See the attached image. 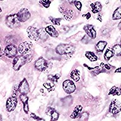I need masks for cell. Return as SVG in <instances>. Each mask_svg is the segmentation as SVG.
I'll return each instance as SVG.
<instances>
[{"label": "cell", "instance_id": "1", "mask_svg": "<svg viewBox=\"0 0 121 121\" xmlns=\"http://www.w3.org/2000/svg\"><path fill=\"white\" fill-rule=\"evenodd\" d=\"M56 52L57 54L61 56H71L75 52V47L70 44L61 43L57 45L56 47Z\"/></svg>", "mask_w": 121, "mask_h": 121}, {"label": "cell", "instance_id": "2", "mask_svg": "<svg viewBox=\"0 0 121 121\" xmlns=\"http://www.w3.org/2000/svg\"><path fill=\"white\" fill-rule=\"evenodd\" d=\"M26 60L29 61L28 57L24 56H19L16 57L13 61V69L17 71L22 67L24 64L26 63Z\"/></svg>", "mask_w": 121, "mask_h": 121}, {"label": "cell", "instance_id": "3", "mask_svg": "<svg viewBox=\"0 0 121 121\" xmlns=\"http://www.w3.org/2000/svg\"><path fill=\"white\" fill-rule=\"evenodd\" d=\"M20 21H19L17 15H8L6 18V23L8 26L11 28H17L20 25Z\"/></svg>", "mask_w": 121, "mask_h": 121}, {"label": "cell", "instance_id": "4", "mask_svg": "<svg viewBox=\"0 0 121 121\" xmlns=\"http://www.w3.org/2000/svg\"><path fill=\"white\" fill-rule=\"evenodd\" d=\"M35 67L40 71H44L49 67V62L42 57H40L35 62Z\"/></svg>", "mask_w": 121, "mask_h": 121}, {"label": "cell", "instance_id": "5", "mask_svg": "<svg viewBox=\"0 0 121 121\" xmlns=\"http://www.w3.org/2000/svg\"><path fill=\"white\" fill-rule=\"evenodd\" d=\"M17 15L19 21L20 22H26L31 17V14H30L28 9H26V8H23V9H22L21 10H20L17 14Z\"/></svg>", "mask_w": 121, "mask_h": 121}, {"label": "cell", "instance_id": "6", "mask_svg": "<svg viewBox=\"0 0 121 121\" xmlns=\"http://www.w3.org/2000/svg\"><path fill=\"white\" fill-rule=\"evenodd\" d=\"M62 86H63V89L65 91V92L68 94L73 93L76 90V86L74 83L69 79H67L66 81H64L63 82Z\"/></svg>", "mask_w": 121, "mask_h": 121}, {"label": "cell", "instance_id": "7", "mask_svg": "<svg viewBox=\"0 0 121 121\" xmlns=\"http://www.w3.org/2000/svg\"><path fill=\"white\" fill-rule=\"evenodd\" d=\"M109 111L113 114H117L121 111V103L117 100H113L110 105Z\"/></svg>", "mask_w": 121, "mask_h": 121}, {"label": "cell", "instance_id": "8", "mask_svg": "<svg viewBox=\"0 0 121 121\" xmlns=\"http://www.w3.org/2000/svg\"><path fill=\"white\" fill-rule=\"evenodd\" d=\"M32 43L30 42H25L19 45L18 52L21 54H25L29 52L32 48Z\"/></svg>", "mask_w": 121, "mask_h": 121}, {"label": "cell", "instance_id": "9", "mask_svg": "<svg viewBox=\"0 0 121 121\" xmlns=\"http://www.w3.org/2000/svg\"><path fill=\"white\" fill-rule=\"evenodd\" d=\"M27 33H28V37L30 39L38 41L39 39V30L37 28H35L34 26H29L27 28Z\"/></svg>", "mask_w": 121, "mask_h": 121}, {"label": "cell", "instance_id": "10", "mask_svg": "<svg viewBox=\"0 0 121 121\" xmlns=\"http://www.w3.org/2000/svg\"><path fill=\"white\" fill-rule=\"evenodd\" d=\"M17 98L16 96H12L9 97L6 102V109L9 112L13 111L15 109L17 105Z\"/></svg>", "mask_w": 121, "mask_h": 121}, {"label": "cell", "instance_id": "11", "mask_svg": "<svg viewBox=\"0 0 121 121\" xmlns=\"http://www.w3.org/2000/svg\"><path fill=\"white\" fill-rule=\"evenodd\" d=\"M4 53L8 57H14L17 54V49L14 45H8L5 47Z\"/></svg>", "mask_w": 121, "mask_h": 121}, {"label": "cell", "instance_id": "12", "mask_svg": "<svg viewBox=\"0 0 121 121\" xmlns=\"http://www.w3.org/2000/svg\"><path fill=\"white\" fill-rule=\"evenodd\" d=\"M18 91L23 94H27L30 92V87L26 79H23L21 81L18 86Z\"/></svg>", "mask_w": 121, "mask_h": 121}, {"label": "cell", "instance_id": "13", "mask_svg": "<svg viewBox=\"0 0 121 121\" xmlns=\"http://www.w3.org/2000/svg\"><path fill=\"white\" fill-rule=\"evenodd\" d=\"M84 30L89 37L94 39L96 36V32L91 25H86L84 26Z\"/></svg>", "mask_w": 121, "mask_h": 121}, {"label": "cell", "instance_id": "14", "mask_svg": "<svg viewBox=\"0 0 121 121\" xmlns=\"http://www.w3.org/2000/svg\"><path fill=\"white\" fill-rule=\"evenodd\" d=\"M20 98L21 101H22V102L23 104V109H24L25 112L26 113H28V111H29V107H28V97L26 96V94L21 93L20 96Z\"/></svg>", "mask_w": 121, "mask_h": 121}, {"label": "cell", "instance_id": "15", "mask_svg": "<svg viewBox=\"0 0 121 121\" xmlns=\"http://www.w3.org/2000/svg\"><path fill=\"white\" fill-rule=\"evenodd\" d=\"M46 114L51 116L52 121H56L58 119L59 113L52 108H47V109L46 110Z\"/></svg>", "mask_w": 121, "mask_h": 121}, {"label": "cell", "instance_id": "16", "mask_svg": "<svg viewBox=\"0 0 121 121\" xmlns=\"http://www.w3.org/2000/svg\"><path fill=\"white\" fill-rule=\"evenodd\" d=\"M45 30L47 32V34H49V35H51V37H58V32H57L56 28L52 25H49V26H47Z\"/></svg>", "mask_w": 121, "mask_h": 121}, {"label": "cell", "instance_id": "17", "mask_svg": "<svg viewBox=\"0 0 121 121\" xmlns=\"http://www.w3.org/2000/svg\"><path fill=\"white\" fill-rule=\"evenodd\" d=\"M91 7L92 9V12L93 13H96L100 12L102 10V4L100 2H95V3L91 4Z\"/></svg>", "mask_w": 121, "mask_h": 121}, {"label": "cell", "instance_id": "18", "mask_svg": "<svg viewBox=\"0 0 121 121\" xmlns=\"http://www.w3.org/2000/svg\"><path fill=\"white\" fill-rule=\"evenodd\" d=\"M74 17V11L71 9H66L64 11V18L66 20H71Z\"/></svg>", "mask_w": 121, "mask_h": 121}, {"label": "cell", "instance_id": "19", "mask_svg": "<svg viewBox=\"0 0 121 121\" xmlns=\"http://www.w3.org/2000/svg\"><path fill=\"white\" fill-rule=\"evenodd\" d=\"M82 106L81 105H77L74 108V109L73 112L72 113V114L71 115V117L73 118V119H75L78 116H79L80 115V113H81V111L82 110Z\"/></svg>", "mask_w": 121, "mask_h": 121}, {"label": "cell", "instance_id": "20", "mask_svg": "<svg viewBox=\"0 0 121 121\" xmlns=\"http://www.w3.org/2000/svg\"><path fill=\"white\" fill-rule=\"evenodd\" d=\"M107 44V42L106 41H99L96 45V50L98 52H102L106 47Z\"/></svg>", "mask_w": 121, "mask_h": 121}, {"label": "cell", "instance_id": "21", "mask_svg": "<svg viewBox=\"0 0 121 121\" xmlns=\"http://www.w3.org/2000/svg\"><path fill=\"white\" fill-rule=\"evenodd\" d=\"M108 94L112 95H121V88H119L116 86L112 87L110 90Z\"/></svg>", "mask_w": 121, "mask_h": 121}, {"label": "cell", "instance_id": "22", "mask_svg": "<svg viewBox=\"0 0 121 121\" xmlns=\"http://www.w3.org/2000/svg\"><path fill=\"white\" fill-rule=\"evenodd\" d=\"M112 51H113V54L117 56H121V45L119 44H116L112 48Z\"/></svg>", "mask_w": 121, "mask_h": 121}, {"label": "cell", "instance_id": "23", "mask_svg": "<svg viewBox=\"0 0 121 121\" xmlns=\"http://www.w3.org/2000/svg\"><path fill=\"white\" fill-rule=\"evenodd\" d=\"M112 19L113 20H119V19H121V6L117 8V9L115 10V11L113 12Z\"/></svg>", "mask_w": 121, "mask_h": 121}, {"label": "cell", "instance_id": "24", "mask_svg": "<svg viewBox=\"0 0 121 121\" xmlns=\"http://www.w3.org/2000/svg\"><path fill=\"white\" fill-rule=\"evenodd\" d=\"M47 32L44 29H40L39 30V39L42 40H45L48 37Z\"/></svg>", "mask_w": 121, "mask_h": 121}, {"label": "cell", "instance_id": "25", "mask_svg": "<svg viewBox=\"0 0 121 121\" xmlns=\"http://www.w3.org/2000/svg\"><path fill=\"white\" fill-rule=\"evenodd\" d=\"M71 78L73 79L74 81H78L80 79V76H79V72L78 70H73L71 73Z\"/></svg>", "mask_w": 121, "mask_h": 121}, {"label": "cell", "instance_id": "26", "mask_svg": "<svg viewBox=\"0 0 121 121\" xmlns=\"http://www.w3.org/2000/svg\"><path fill=\"white\" fill-rule=\"evenodd\" d=\"M85 56L91 61H96L97 60V57L92 52H86L85 54Z\"/></svg>", "mask_w": 121, "mask_h": 121}, {"label": "cell", "instance_id": "27", "mask_svg": "<svg viewBox=\"0 0 121 121\" xmlns=\"http://www.w3.org/2000/svg\"><path fill=\"white\" fill-rule=\"evenodd\" d=\"M113 56V52L112 50L110 49H108L107 51H106L105 53V55H104V58L106 60H108L110 59Z\"/></svg>", "mask_w": 121, "mask_h": 121}, {"label": "cell", "instance_id": "28", "mask_svg": "<svg viewBox=\"0 0 121 121\" xmlns=\"http://www.w3.org/2000/svg\"><path fill=\"white\" fill-rule=\"evenodd\" d=\"M43 86L47 89L49 91H52L54 90V85L51 83H45L43 84Z\"/></svg>", "mask_w": 121, "mask_h": 121}, {"label": "cell", "instance_id": "29", "mask_svg": "<svg viewBox=\"0 0 121 121\" xmlns=\"http://www.w3.org/2000/svg\"><path fill=\"white\" fill-rule=\"evenodd\" d=\"M60 75L59 74H55V75H49L48 76V79L52 82H57V80L59 79Z\"/></svg>", "mask_w": 121, "mask_h": 121}, {"label": "cell", "instance_id": "30", "mask_svg": "<svg viewBox=\"0 0 121 121\" xmlns=\"http://www.w3.org/2000/svg\"><path fill=\"white\" fill-rule=\"evenodd\" d=\"M39 3L43 6V7L49 8L51 4V1H50V0H40L39 1Z\"/></svg>", "mask_w": 121, "mask_h": 121}, {"label": "cell", "instance_id": "31", "mask_svg": "<svg viewBox=\"0 0 121 121\" xmlns=\"http://www.w3.org/2000/svg\"><path fill=\"white\" fill-rule=\"evenodd\" d=\"M51 21L52 22L54 25H60V22L61 21L60 18H52V17H50Z\"/></svg>", "mask_w": 121, "mask_h": 121}, {"label": "cell", "instance_id": "32", "mask_svg": "<svg viewBox=\"0 0 121 121\" xmlns=\"http://www.w3.org/2000/svg\"><path fill=\"white\" fill-rule=\"evenodd\" d=\"M74 6H76V8L79 11H81V8H82V4H81V2L79 1H74Z\"/></svg>", "mask_w": 121, "mask_h": 121}, {"label": "cell", "instance_id": "33", "mask_svg": "<svg viewBox=\"0 0 121 121\" xmlns=\"http://www.w3.org/2000/svg\"><path fill=\"white\" fill-rule=\"evenodd\" d=\"M69 26H62L61 27V28L60 29V31L62 33H66V32H68L69 30Z\"/></svg>", "mask_w": 121, "mask_h": 121}, {"label": "cell", "instance_id": "34", "mask_svg": "<svg viewBox=\"0 0 121 121\" xmlns=\"http://www.w3.org/2000/svg\"><path fill=\"white\" fill-rule=\"evenodd\" d=\"M79 116H80V119L81 120L85 121L86 119H87L88 117V113L84 112V113H81V115H79Z\"/></svg>", "mask_w": 121, "mask_h": 121}, {"label": "cell", "instance_id": "35", "mask_svg": "<svg viewBox=\"0 0 121 121\" xmlns=\"http://www.w3.org/2000/svg\"><path fill=\"white\" fill-rule=\"evenodd\" d=\"M88 41H89V38L88 35H85L84 37H83V39H82V40H81V42L84 43H87Z\"/></svg>", "mask_w": 121, "mask_h": 121}, {"label": "cell", "instance_id": "36", "mask_svg": "<svg viewBox=\"0 0 121 121\" xmlns=\"http://www.w3.org/2000/svg\"><path fill=\"white\" fill-rule=\"evenodd\" d=\"M31 117L32 118H34L35 120H37V121H40V120H43V119H42L41 118H39V117H38L36 115H35L34 113H31Z\"/></svg>", "mask_w": 121, "mask_h": 121}, {"label": "cell", "instance_id": "37", "mask_svg": "<svg viewBox=\"0 0 121 121\" xmlns=\"http://www.w3.org/2000/svg\"><path fill=\"white\" fill-rule=\"evenodd\" d=\"M115 73H121V68H118L117 69L115 70Z\"/></svg>", "mask_w": 121, "mask_h": 121}, {"label": "cell", "instance_id": "38", "mask_svg": "<svg viewBox=\"0 0 121 121\" xmlns=\"http://www.w3.org/2000/svg\"><path fill=\"white\" fill-rule=\"evenodd\" d=\"M87 15H88V16H86V18H87V19H89V18H90V17H91V15H90V13H88V14H87Z\"/></svg>", "mask_w": 121, "mask_h": 121}, {"label": "cell", "instance_id": "39", "mask_svg": "<svg viewBox=\"0 0 121 121\" xmlns=\"http://www.w3.org/2000/svg\"><path fill=\"white\" fill-rule=\"evenodd\" d=\"M119 28L121 30V22L119 23Z\"/></svg>", "mask_w": 121, "mask_h": 121}, {"label": "cell", "instance_id": "40", "mask_svg": "<svg viewBox=\"0 0 121 121\" xmlns=\"http://www.w3.org/2000/svg\"><path fill=\"white\" fill-rule=\"evenodd\" d=\"M1 8H0V13H1Z\"/></svg>", "mask_w": 121, "mask_h": 121}, {"label": "cell", "instance_id": "41", "mask_svg": "<svg viewBox=\"0 0 121 121\" xmlns=\"http://www.w3.org/2000/svg\"><path fill=\"white\" fill-rule=\"evenodd\" d=\"M0 52H1V47H0Z\"/></svg>", "mask_w": 121, "mask_h": 121}, {"label": "cell", "instance_id": "42", "mask_svg": "<svg viewBox=\"0 0 121 121\" xmlns=\"http://www.w3.org/2000/svg\"></svg>", "mask_w": 121, "mask_h": 121}]
</instances>
